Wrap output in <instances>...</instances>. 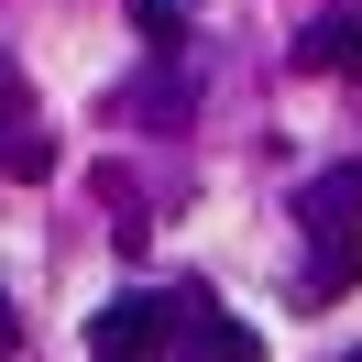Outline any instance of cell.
Instances as JSON below:
<instances>
[{"label":"cell","mask_w":362,"mask_h":362,"mask_svg":"<svg viewBox=\"0 0 362 362\" xmlns=\"http://www.w3.org/2000/svg\"><path fill=\"white\" fill-rule=\"evenodd\" d=\"M165 318H176V308H165V296H110V308L88 318V351H99V362H154V340H165Z\"/></svg>","instance_id":"obj_1"},{"label":"cell","mask_w":362,"mask_h":362,"mask_svg":"<svg viewBox=\"0 0 362 362\" xmlns=\"http://www.w3.org/2000/svg\"><path fill=\"white\" fill-rule=\"evenodd\" d=\"M308 66H329V77H362V11H329V23H308Z\"/></svg>","instance_id":"obj_2"},{"label":"cell","mask_w":362,"mask_h":362,"mask_svg":"<svg viewBox=\"0 0 362 362\" xmlns=\"http://www.w3.org/2000/svg\"><path fill=\"white\" fill-rule=\"evenodd\" d=\"M351 209H362V165H329L308 187V230H351Z\"/></svg>","instance_id":"obj_3"},{"label":"cell","mask_w":362,"mask_h":362,"mask_svg":"<svg viewBox=\"0 0 362 362\" xmlns=\"http://www.w3.org/2000/svg\"><path fill=\"white\" fill-rule=\"evenodd\" d=\"M209 362H264V340H252L242 318H209Z\"/></svg>","instance_id":"obj_4"},{"label":"cell","mask_w":362,"mask_h":362,"mask_svg":"<svg viewBox=\"0 0 362 362\" xmlns=\"http://www.w3.org/2000/svg\"><path fill=\"white\" fill-rule=\"evenodd\" d=\"M132 23L154 33V45H176V33H187V11H176V0H132Z\"/></svg>","instance_id":"obj_5"},{"label":"cell","mask_w":362,"mask_h":362,"mask_svg":"<svg viewBox=\"0 0 362 362\" xmlns=\"http://www.w3.org/2000/svg\"><path fill=\"white\" fill-rule=\"evenodd\" d=\"M11 340H23V318H11V296H0V351H11Z\"/></svg>","instance_id":"obj_6"}]
</instances>
